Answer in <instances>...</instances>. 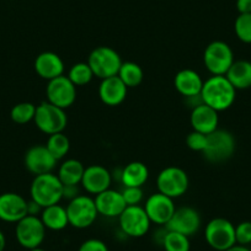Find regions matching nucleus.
I'll return each instance as SVG.
<instances>
[{"label": "nucleus", "mask_w": 251, "mask_h": 251, "mask_svg": "<svg viewBox=\"0 0 251 251\" xmlns=\"http://www.w3.org/2000/svg\"><path fill=\"white\" fill-rule=\"evenodd\" d=\"M28 251H46V250L42 248H35V249H31V250H28Z\"/></svg>", "instance_id": "42"}, {"label": "nucleus", "mask_w": 251, "mask_h": 251, "mask_svg": "<svg viewBox=\"0 0 251 251\" xmlns=\"http://www.w3.org/2000/svg\"><path fill=\"white\" fill-rule=\"evenodd\" d=\"M236 9L240 14H251V0H236Z\"/></svg>", "instance_id": "38"}, {"label": "nucleus", "mask_w": 251, "mask_h": 251, "mask_svg": "<svg viewBox=\"0 0 251 251\" xmlns=\"http://www.w3.org/2000/svg\"><path fill=\"white\" fill-rule=\"evenodd\" d=\"M235 91L226 75H213L204 81L200 96L202 102L219 112L228 110L233 105Z\"/></svg>", "instance_id": "1"}, {"label": "nucleus", "mask_w": 251, "mask_h": 251, "mask_svg": "<svg viewBox=\"0 0 251 251\" xmlns=\"http://www.w3.org/2000/svg\"><path fill=\"white\" fill-rule=\"evenodd\" d=\"M226 251H251L250 249H248L246 248V246H244V245H234V246H231L230 249H228V250H226Z\"/></svg>", "instance_id": "40"}, {"label": "nucleus", "mask_w": 251, "mask_h": 251, "mask_svg": "<svg viewBox=\"0 0 251 251\" xmlns=\"http://www.w3.org/2000/svg\"><path fill=\"white\" fill-rule=\"evenodd\" d=\"M122 63L120 54L113 48L106 46L96 47L91 50L88 58V64L90 66L94 75L101 80L117 75Z\"/></svg>", "instance_id": "5"}, {"label": "nucleus", "mask_w": 251, "mask_h": 251, "mask_svg": "<svg viewBox=\"0 0 251 251\" xmlns=\"http://www.w3.org/2000/svg\"><path fill=\"white\" fill-rule=\"evenodd\" d=\"M190 122H191V127L194 131L203 134H209L218 128V112L202 102L192 107Z\"/></svg>", "instance_id": "18"}, {"label": "nucleus", "mask_w": 251, "mask_h": 251, "mask_svg": "<svg viewBox=\"0 0 251 251\" xmlns=\"http://www.w3.org/2000/svg\"><path fill=\"white\" fill-rule=\"evenodd\" d=\"M207 244L217 251H226L236 244L235 226L226 218H214L204 229Z\"/></svg>", "instance_id": "6"}, {"label": "nucleus", "mask_w": 251, "mask_h": 251, "mask_svg": "<svg viewBox=\"0 0 251 251\" xmlns=\"http://www.w3.org/2000/svg\"><path fill=\"white\" fill-rule=\"evenodd\" d=\"M15 235L16 240L23 248L28 249V250L40 248L41 244L45 240L46 226L37 216L27 214L16 223Z\"/></svg>", "instance_id": "10"}, {"label": "nucleus", "mask_w": 251, "mask_h": 251, "mask_svg": "<svg viewBox=\"0 0 251 251\" xmlns=\"http://www.w3.org/2000/svg\"><path fill=\"white\" fill-rule=\"evenodd\" d=\"M33 121H35L37 128L48 136L62 133L68 125L66 110L52 105L48 101H43L40 105L36 106Z\"/></svg>", "instance_id": "4"}, {"label": "nucleus", "mask_w": 251, "mask_h": 251, "mask_svg": "<svg viewBox=\"0 0 251 251\" xmlns=\"http://www.w3.org/2000/svg\"><path fill=\"white\" fill-rule=\"evenodd\" d=\"M186 144L191 151H203L207 144V134L200 133L197 131H192L191 133H188L186 137Z\"/></svg>", "instance_id": "33"}, {"label": "nucleus", "mask_w": 251, "mask_h": 251, "mask_svg": "<svg viewBox=\"0 0 251 251\" xmlns=\"http://www.w3.org/2000/svg\"><path fill=\"white\" fill-rule=\"evenodd\" d=\"M110 171L102 165H90L84 170L81 186L86 192L91 195H99L108 190L111 186Z\"/></svg>", "instance_id": "17"}, {"label": "nucleus", "mask_w": 251, "mask_h": 251, "mask_svg": "<svg viewBox=\"0 0 251 251\" xmlns=\"http://www.w3.org/2000/svg\"><path fill=\"white\" fill-rule=\"evenodd\" d=\"M42 207L36 203L35 201H32V200L27 202V214H30V216H37V213L42 212Z\"/></svg>", "instance_id": "39"}, {"label": "nucleus", "mask_w": 251, "mask_h": 251, "mask_svg": "<svg viewBox=\"0 0 251 251\" xmlns=\"http://www.w3.org/2000/svg\"><path fill=\"white\" fill-rule=\"evenodd\" d=\"M226 78L231 85L239 90L249 89L251 86V62L248 60H236L231 64L226 72Z\"/></svg>", "instance_id": "24"}, {"label": "nucleus", "mask_w": 251, "mask_h": 251, "mask_svg": "<svg viewBox=\"0 0 251 251\" xmlns=\"http://www.w3.org/2000/svg\"><path fill=\"white\" fill-rule=\"evenodd\" d=\"M149 177V170L146 164L132 161L127 164L121 174V181L125 187H142Z\"/></svg>", "instance_id": "23"}, {"label": "nucleus", "mask_w": 251, "mask_h": 251, "mask_svg": "<svg viewBox=\"0 0 251 251\" xmlns=\"http://www.w3.org/2000/svg\"><path fill=\"white\" fill-rule=\"evenodd\" d=\"M234 31L239 40L251 43V14H240L234 23Z\"/></svg>", "instance_id": "32"}, {"label": "nucleus", "mask_w": 251, "mask_h": 251, "mask_svg": "<svg viewBox=\"0 0 251 251\" xmlns=\"http://www.w3.org/2000/svg\"><path fill=\"white\" fill-rule=\"evenodd\" d=\"M78 251H108L107 245L99 239H88L80 245Z\"/></svg>", "instance_id": "36"}, {"label": "nucleus", "mask_w": 251, "mask_h": 251, "mask_svg": "<svg viewBox=\"0 0 251 251\" xmlns=\"http://www.w3.org/2000/svg\"><path fill=\"white\" fill-rule=\"evenodd\" d=\"M127 91L128 88L117 75L102 79L99 86V96L101 101L107 106L121 105L126 100Z\"/></svg>", "instance_id": "21"}, {"label": "nucleus", "mask_w": 251, "mask_h": 251, "mask_svg": "<svg viewBox=\"0 0 251 251\" xmlns=\"http://www.w3.org/2000/svg\"><path fill=\"white\" fill-rule=\"evenodd\" d=\"M5 246H6V239L5 235L1 230H0V251H4L5 250Z\"/></svg>", "instance_id": "41"}, {"label": "nucleus", "mask_w": 251, "mask_h": 251, "mask_svg": "<svg viewBox=\"0 0 251 251\" xmlns=\"http://www.w3.org/2000/svg\"><path fill=\"white\" fill-rule=\"evenodd\" d=\"M127 88H136L143 81V69L134 62H123L117 74Z\"/></svg>", "instance_id": "27"}, {"label": "nucleus", "mask_w": 251, "mask_h": 251, "mask_svg": "<svg viewBox=\"0 0 251 251\" xmlns=\"http://www.w3.org/2000/svg\"><path fill=\"white\" fill-rule=\"evenodd\" d=\"M120 226L126 235L131 238H141L148 233L151 228V219L144 207L127 206L118 217Z\"/></svg>", "instance_id": "11"}, {"label": "nucleus", "mask_w": 251, "mask_h": 251, "mask_svg": "<svg viewBox=\"0 0 251 251\" xmlns=\"http://www.w3.org/2000/svg\"><path fill=\"white\" fill-rule=\"evenodd\" d=\"M94 201H95L98 213L103 217H107V218L120 217V214L127 207L125 200H123L122 192L115 191L111 188L96 195Z\"/></svg>", "instance_id": "19"}, {"label": "nucleus", "mask_w": 251, "mask_h": 251, "mask_svg": "<svg viewBox=\"0 0 251 251\" xmlns=\"http://www.w3.org/2000/svg\"><path fill=\"white\" fill-rule=\"evenodd\" d=\"M94 73L91 71L90 66L88 64V62H79L76 64H74L71 69H69L68 78L72 83L75 86H84L88 85L94 78Z\"/></svg>", "instance_id": "30"}, {"label": "nucleus", "mask_w": 251, "mask_h": 251, "mask_svg": "<svg viewBox=\"0 0 251 251\" xmlns=\"http://www.w3.org/2000/svg\"><path fill=\"white\" fill-rule=\"evenodd\" d=\"M235 240L239 245L251 244V222H241L235 226Z\"/></svg>", "instance_id": "34"}, {"label": "nucleus", "mask_w": 251, "mask_h": 251, "mask_svg": "<svg viewBox=\"0 0 251 251\" xmlns=\"http://www.w3.org/2000/svg\"><path fill=\"white\" fill-rule=\"evenodd\" d=\"M31 200L42 208L59 203L63 199V183L53 173L37 175L31 183Z\"/></svg>", "instance_id": "2"}, {"label": "nucleus", "mask_w": 251, "mask_h": 251, "mask_svg": "<svg viewBox=\"0 0 251 251\" xmlns=\"http://www.w3.org/2000/svg\"><path fill=\"white\" fill-rule=\"evenodd\" d=\"M161 244L165 251H190L191 249L188 236L171 230H166Z\"/></svg>", "instance_id": "29"}, {"label": "nucleus", "mask_w": 251, "mask_h": 251, "mask_svg": "<svg viewBox=\"0 0 251 251\" xmlns=\"http://www.w3.org/2000/svg\"><path fill=\"white\" fill-rule=\"evenodd\" d=\"M46 147L53 155V158L58 161L68 154L69 149H71V142H69L68 137L62 132V133H55L48 137Z\"/></svg>", "instance_id": "28"}, {"label": "nucleus", "mask_w": 251, "mask_h": 251, "mask_svg": "<svg viewBox=\"0 0 251 251\" xmlns=\"http://www.w3.org/2000/svg\"><path fill=\"white\" fill-rule=\"evenodd\" d=\"M203 62L212 75H226L234 63V54L228 43L213 41L206 47Z\"/></svg>", "instance_id": "7"}, {"label": "nucleus", "mask_w": 251, "mask_h": 251, "mask_svg": "<svg viewBox=\"0 0 251 251\" xmlns=\"http://www.w3.org/2000/svg\"><path fill=\"white\" fill-rule=\"evenodd\" d=\"M35 71L42 79L52 80L64 73V63L54 52H42L35 60Z\"/></svg>", "instance_id": "20"}, {"label": "nucleus", "mask_w": 251, "mask_h": 251, "mask_svg": "<svg viewBox=\"0 0 251 251\" xmlns=\"http://www.w3.org/2000/svg\"><path fill=\"white\" fill-rule=\"evenodd\" d=\"M25 166L35 176L52 173L55 168L57 160L47 149L46 144H36L31 147L25 154Z\"/></svg>", "instance_id": "14"}, {"label": "nucleus", "mask_w": 251, "mask_h": 251, "mask_svg": "<svg viewBox=\"0 0 251 251\" xmlns=\"http://www.w3.org/2000/svg\"><path fill=\"white\" fill-rule=\"evenodd\" d=\"M84 170L85 168L80 161L76 159H68L59 166L57 176L63 185H79L83 178Z\"/></svg>", "instance_id": "26"}, {"label": "nucleus", "mask_w": 251, "mask_h": 251, "mask_svg": "<svg viewBox=\"0 0 251 251\" xmlns=\"http://www.w3.org/2000/svg\"><path fill=\"white\" fill-rule=\"evenodd\" d=\"M41 221L46 229L50 230H63L69 226L67 209L58 203L43 208L41 212Z\"/></svg>", "instance_id": "25"}, {"label": "nucleus", "mask_w": 251, "mask_h": 251, "mask_svg": "<svg viewBox=\"0 0 251 251\" xmlns=\"http://www.w3.org/2000/svg\"><path fill=\"white\" fill-rule=\"evenodd\" d=\"M203 83L201 75L192 69H182L176 74L174 79L177 93L188 99L199 98L201 95Z\"/></svg>", "instance_id": "22"}, {"label": "nucleus", "mask_w": 251, "mask_h": 251, "mask_svg": "<svg viewBox=\"0 0 251 251\" xmlns=\"http://www.w3.org/2000/svg\"><path fill=\"white\" fill-rule=\"evenodd\" d=\"M46 95L48 102L66 110L75 102L76 86L69 80L68 76L60 75L48 81Z\"/></svg>", "instance_id": "12"}, {"label": "nucleus", "mask_w": 251, "mask_h": 251, "mask_svg": "<svg viewBox=\"0 0 251 251\" xmlns=\"http://www.w3.org/2000/svg\"><path fill=\"white\" fill-rule=\"evenodd\" d=\"M27 216V201L15 192L0 195V219L8 223H18Z\"/></svg>", "instance_id": "16"}, {"label": "nucleus", "mask_w": 251, "mask_h": 251, "mask_svg": "<svg viewBox=\"0 0 251 251\" xmlns=\"http://www.w3.org/2000/svg\"><path fill=\"white\" fill-rule=\"evenodd\" d=\"M79 195L80 194H79L78 185H63V199H68L69 201H72Z\"/></svg>", "instance_id": "37"}, {"label": "nucleus", "mask_w": 251, "mask_h": 251, "mask_svg": "<svg viewBox=\"0 0 251 251\" xmlns=\"http://www.w3.org/2000/svg\"><path fill=\"white\" fill-rule=\"evenodd\" d=\"M165 228L166 230L176 231L190 238L201 228V216L192 207H181L175 209Z\"/></svg>", "instance_id": "13"}, {"label": "nucleus", "mask_w": 251, "mask_h": 251, "mask_svg": "<svg viewBox=\"0 0 251 251\" xmlns=\"http://www.w3.org/2000/svg\"><path fill=\"white\" fill-rule=\"evenodd\" d=\"M235 151V138L226 129H219L207 134V144L202 151L204 158L213 164L224 163Z\"/></svg>", "instance_id": "3"}, {"label": "nucleus", "mask_w": 251, "mask_h": 251, "mask_svg": "<svg viewBox=\"0 0 251 251\" xmlns=\"http://www.w3.org/2000/svg\"><path fill=\"white\" fill-rule=\"evenodd\" d=\"M36 106L31 102L16 103L11 108L10 117L18 125H26L35 118Z\"/></svg>", "instance_id": "31"}, {"label": "nucleus", "mask_w": 251, "mask_h": 251, "mask_svg": "<svg viewBox=\"0 0 251 251\" xmlns=\"http://www.w3.org/2000/svg\"><path fill=\"white\" fill-rule=\"evenodd\" d=\"M190 180L185 170L177 166H168L159 173L156 178L158 192L170 197L177 199L187 191Z\"/></svg>", "instance_id": "9"}, {"label": "nucleus", "mask_w": 251, "mask_h": 251, "mask_svg": "<svg viewBox=\"0 0 251 251\" xmlns=\"http://www.w3.org/2000/svg\"><path fill=\"white\" fill-rule=\"evenodd\" d=\"M66 209L68 214L69 226L76 229L88 228L91 224H94L99 216L94 199L85 195H79L75 199L69 201Z\"/></svg>", "instance_id": "8"}, {"label": "nucleus", "mask_w": 251, "mask_h": 251, "mask_svg": "<svg viewBox=\"0 0 251 251\" xmlns=\"http://www.w3.org/2000/svg\"><path fill=\"white\" fill-rule=\"evenodd\" d=\"M144 209H146L151 223L166 226L176 208L173 199L160 194V192H156L147 199Z\"/></svg>", "instance_id": "15"}, {"label": "nucleus", "mask_w": 251, "mask_h": 251, "mask_svg": "<svg viewBox=\"0 0 251 251\" xmlns=\"http://www.w3.org/2000/svg\"><path fill=\"white\" fill-rule=\"evenodd\" d=\"M122 196L127 206H138L143 200V191L142 187H125Z\"/></svg>", "instance_id": "35"}]
</instances>
